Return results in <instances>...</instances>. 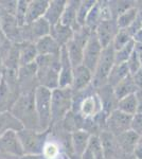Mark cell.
Masks as SVG:
<instances>
[{
	"label": "cell",
	"instance_id": "obj_1",
	"mask_svg": "<svg viewBox=\"0 0 142 159\" xmlns=\"http://www.w3.org/2000/svg\"><path fill=\"white\" fill-rule=\"evenodd\" d=\"M59 55L37 56L35 64L38 86H43L50 90H54L59 87Z\"/></svg>",
	"mask_w": 142,
	"mask_h": 159
},
{
	"label": "cell",
	"instance_id": "obj_2",
	"mask_svg": "<svg viewBox=\"0 0 142 159\" xmlns=\"http://www.w3.org/2000/svg\"><path fill=\"white\" fill-rule=\"evenodd\" d=\"M10 111L21 123L24 129L38 130V118L34 104V91L21 92Z\"/></svg>",
	"mask_w": 142,
	"mask_h": 159
},
{
	"label": "cell",
	"instance_id": "obj_3",
	"mask_svg": "<svg viewBox=\"0 0 142 159\" xmlns=\"http://www.w3.org/2000/svg\"><path fill=\"white\" fill-rule=\"evenodd\" d=\"M51 92L52 90L43 86H37L34 90V104L38 118V130L48 132L52 124L51 112Z\"/></svg>",
	"mask_w": 142,
	"mask_h": 159
},
{
	"label": "cell",
	"instance_id": "obj_4",
	"mask_svg": "<svg viewBox=\"0 0 142 159\" xmlns=\"http://www.w3.org/2000/svg\"><path fill=\"white\" fill-rule=\"evenodd\" d=\"M74 92L70 88H58L51 92V112L52 123L58 120H63L73 108Z\"/></svg>",
	"mask_w": 142,
	"mask_h": 159
},
{
	"label": "cell",
	"instance_id": "obj_5",
	"mask_svg": "<svg viewBox=\"0 0 142 159\" xmlns=\"http://www.w3.org/2000/svg\"><path fill=\"white\" fill-rule=\"evenodd\" d=\"M113 65H115V48L112 43V45L103 48L100 60L94 71L92 85L94 88L98 89L99 87L107 84L108 74L112 69Z\"/></svg>",
	"mask_w": 142,
	"mask_h": 159
},
{
	"label": "cell",
	"instance_id": "obj_6",
	"mask_svg": "<svg viewBox=\"0 0 142 159\" xmlns=\"http://www.w3.org/2000/svg\"><path fill=\"white\" fill-rule=\"evenodd\" d=\"M18 138L21 143L22 150L25 154H34V155H43V150L47 142V132L42 133L34 129H22L17 132Z\"/></svg>",
	"mask_w": 142,
	"mask_h": 159
},
{
	"label": "cell",
	"instance_id": "obj_7",
	"mask_svg": "<svg viewBox=\"0 0 142 159\" xmlns=\"http://www.w3.org/2000/svg\"><path fill=\"white\" fill-rule=\"evenodd\" d=\"M131 117L118 109L113 110L106 118V130L115 137L128 132L131 130Z\"/></svg>",
	"mask_w": 142,
	"mask_h": 159
},
{
	"label": "cell",
	"instance_id": "obj_8",
	"mask_svg": "<svg viewBox=\"0 0 142 159\" xmlns=\"http://www.w3.org/2000/svg\"><path fill=\"white\" fill-rule=\"evenodd\" d=\"M102 50L103 47L101 46L97 35L94 32L90 35L88 42L85 45L83 53V63H82V65L85 66L86 68H88L90 71H92V73H94V69L98 65V61L100 60Z\"/></svg>",
	"mask_w": 142,
	"mask_h": 159
},
{
	"label": "cell",
	"instance_id": "obj_9",
	"mask_svg": "<svg viewBox=\"0 0 142 159\" xmlns=\"http://www.w3.org/2000/svg\"><path fill=\"white\" fill-rule=\"evenodd\" d=\"M0 154L21 157L24 155L21 143L18 138L17 132L10 130L0 137Z\"/></svg>",
	"mask_w": 142,
	"mask_h": 159
},
{
	"label": "cell",
	"instance_id": "obj_10",
	"mask_svg": "<svg viewBox=\"0 0 142 159\" xmlns=\"http://www.w3.org/2000/svg\"><path fill=\"white\" fill-rule=\"evenodd\" d=\"M119 32V27L116 19H105L102 20L101 24L98 25L97 30L94 31L98 39L103 48L112 45L116 35Z\"/></svg>",
	"mask_w": 142,
	"mask_h": 159
},
{
	"label": "cell",
	"instance_id": "obj_11",
	"mask_svg": "<svg viewBox=\"0 0 142 159\" xmlns=\"http://www.w3.org/2000/svg\"><path fill=\"white\" fill-rule=\"evenodd\" d=\"M94 73L88 68L83 65H80L73 69V75H72V83L70 88L73 92H81L86 90L92 84Z\"/></svg>",
	"mask_w": 142,
	"mask_h": 159
},
{
	"label": "cell",
	"instance_id": "obj_12",
	"mask_svg": "<svg viewBox=\"0 0 142 159\" xmlns=\"http://www.w3.org/2000/svg\"><path fill=\"white\" fill-rule=\"evenodd\" d=\"M97 96L102 105V111L105 112L107 116L113 110L117 109L118 100L116 98L112 86L105 84V85L99 87L97 89Z\"/></svg>",
	"mask_w": 142,
	"mask_h": 159
},
{
	"label": "cell",
	"instance_id": "obj_13",
	"mask_svg": "<svg viewBox=\"0 0 142 159\" xmlns=\"http://www.w3.org/2000/svg\"><path fill=\"white\" fill-rule=\"evenodd\" d=\"M59 61H61V68H59V87L61 88H67L71 87L72 75H73V67H72L70 60L67 54L65 46L62 47L61 55H59Z\"/></svg>",
	"mask_w": 142,
	"mask_h": 159
},
{
	"label": "cell",
	"instance_id": "obj_14",
	"mask_svg": "<svg viewBox=\"0 0 142 159\" xmlns=\"http://www.w3.org/2000/svg\"><path fill=\"white\" fill-rule=\"evenodd\" d=\"M102 111V105L97 93L87 96L86 98L82 100L79 106V114L84 119H90L94 118L98 114Z\"/></svg>",
	"mask_w": 142,
	"mask_h": 159
},
{
	"label": "cell",
	"instance_id": "obj_15",
	"mask_svg": "<svg viewBox=\"0 0 142 159\" xmlns=\"http://www.w3.org/2000/svg\"><path fill=\"white\" fill-rule=\"evenodd\" d=\"M49 7L48 0H32L29 1L25 15V25H30L36 20L44 18Z\"/></svg>",
	"mask_w": 142,
	"mask_h": 159
},
{
	"label": "cell",
	"instance_id": "obj_16",
	"mask_svg": "<svg viewBox=\"0 0 142 159\" xmlns=\"http://www.w3.org/2000/svg\"><path fill=\"white\" fill-rule=\"evenodd\" d=\"M139 138L140 137L138 135H136L134 132H131V130H128L124 134L116 137L119 151L118 158L122 155H131V154H133Z\"/></svg>",
	"mask_w": 142,
	"mask_h": 159
},
{
	"label": "cell",
	"instance_id": "obj_17",
	"mask_svg": "<svg viewBox=\"0 0 142 159\" xmlns=\"http://www.w3.org/2000/svg\"><path fill=\"white\" fill-rule=\"evenodd\" d=\"M37 50L34 43L24 42L18 43V57H19V67L31 65L35 63L37 58Z\"/></svg>",
	"mask_w": 142,
	"mask_h": 159
},
{
	"label": "cell",
	"instance_id": "obj_18",
	"mask_svg": "<svg viewBox=\"0 0 142 159\" xmlns=\"http://www.w3.org/2000/svg\"><path fill=\"white\" fill-rule=\"evenodd\" d=\"M66 3V0H51V1H49V7L44 18L47 20L51 27H54V25L59 24Z\"/></svg>",
	"mask_w": 142,
	"mask_h": 159
},
{
	"label": "cell",
	"instance_id": "obj_19",
	"mask_svg": "<svg viewBox=\"0 0 142 159\" xmlns=\"http://www.w3.org/2000/svg\"><path fill=\"white\" fill-rule=\"evenodd\" d=\"M36 50H37L38 56L43 55H59L61 54L62 47L56 43V40L51 36H45L40 38L35 43Z\"/></svg>",
	"mask_w": 142,
	"mask_h": 159
},
{
	"label": "cell",
	"instance_id": "obj_20",
	"mask_svg": "<svg viewBox=\"0 0 142 159\" xmlns=\"http://www.w3.org/2000/svg\"><path fill=\"white\" fill-rule=\"evenodd\" d=\"M101 144H102L103 151H104L105 159H116L119 156L117 139L112 134L107 130L101 132L99 135Z\"/></svg>",
	"mask_w": 142,
	"mask_h": 159
},
{
	"label": "cell",
	"instance_id": "obj_21",
	"mask_svg": "<svg viewBox=\"0 0 142 159\" xmlns=\"http://www.w3.org/2000/svg\"><path fill=\"white\" fill-rule=\"evenodd\" d=\"M80 6V1H67L65 10H64L63 16L61 18V24L66 25V27L71 28L73 31L80 29L79 25L76 21L77 9Z\"/></svg>",
	"mask_w": 142,
	"mask_h": 159
},
{
	"label": "cell",
	"instance_id": "obj_22",
	"mask_svg": "<svg viewBox=\"0 0 142 159\" xmlns=\"http://www.w3.org/2000/svg\"><path fill=\"white\" fill-rule=\"evenodd\" d=\"M91 135L83 129H79L71 133V147L73 148V154L82 156L87 150Z\"/></svg>",
	"mask_w": 142,
	"mask_h": 159
},
{
	"label": "cell",
	"instance_id": "obj_23",
	"mask_svg": "<svg viewBox=\"0 0 142 159\" xmlns=\"http://www.w3.org/2000/svg\"><path fill=\"white\" fill-rule=\"evenodd\" d=\"M24 129L22 124L13 116L11 111H6L0 114V137L10 130L19 132Z\"/></svg>",
	"mask_w": 142,
	"mask_h": 159
},
{
	"label": "cell",
	"instance_id": "obj_24",
	"mask_svg": "<svg viewBox=\"0 0 142 159\" xmlns=\"http://www.w3.org/2000/svg\"><path fill=\"white\" fill-rule=\"evenodd\" d=\"M74 34V31L69 27L62 25L61 22L57 24L54 27H51V32L50 35L54 39L56 40V43H58L61 47H64L68 43L69 40L72 39Z\"/></svg>",
	"mask_w": 142,
	"mask_h": 159
},
{
	"label": "cell",
	"instance_id": "obj_25",
	"mask_svg": "<svg viewBox=\"0 0 142 159\" xmlns=\"http://www.w3.org/2000/svg\"><path fill=\"white\" fill-rule=\"evenodd\" d=\"M112 89H113L115 96L118 101L120 99L124 98V97L134 94L137 90H138V88H137L135 83H134L133 79H131V75H128L127 78L122 80L120 83H118L116 86H113Z\"/></svg>",
	"mask_w": 142,
	"mask_h": 159
},
{
	"label": "cell",
	"instance_id": "obj_26",
	"mask_svg": "<svg viewBox=\"0 0 142 159\" xmlns=\"http://www.w3.org/2000/svg\"><path fill=\"white\" fill-rule=\"evenodd\" d=\"M102 20H103L102 4H101V1H95L94 6L90 10L88 16H87L86 20H85L84 27L86 29H88L89 31H91V32H94Z\"/></svg>",
	"mask_w": 142,
	"mask_h": 159
},
{
	"label": "cell",
	"instance_id": "obj_27",
	"mask_svg": "<svg viewBox=\"0 0 142 159\" xmlns=\"http://www.w3.org/2000/svg\"><path fill=\"white\" fill-rule=\"evenodd\" d=\"M128 75H131L128 67L126 65V63L124 64H115L112 69L110 70L109 74H108L107 78V85L109 86H116L118 83H120L122 80H124L125 78H127Z\"/></svg>",
	"mask_w": 142,
	"mask_h": 159
},
{
	"label": "cell",
	"instance_id": "obj_28",
	"mask_svg": "<svg viewBox=\"0 0 142 159\" xmlns=\"http://www.w3.org/2000/svg\"><path fill=\"white\" fill-rule=\"evenodd\" d=\"M117 109L124 112L126 115H130V116L136 115L137 112H138V107H137L135 93L131 94V96H127V97H124V98L119 100Z\"/></svg>",
	"mask_w": 142,
	"mask_h": 159
},
{
	"label": "cell",
	"instance_id": "obj_29",
	"mask_svg": "<svg viewBox=\"0 0 142 159\" xmlns=\"http://www.w3.org/2000/svg\"><path fill=\"white\" fill-rule=\"evenodd\" d=\"M137 17H138V13H137V9L135 7V6L131 7V9H128L124 13H122L121 15H119L116 18L119 30L128 29L137 20Z\"/></svg>",
	"mask_w": 142,
	"mask_h": 159
},
{
	"label": "cell",
	"instance_id": "obj_30",
	"mask_svg": "<svg viewBox=\"0 0 142 159\" xmlns=\"http://www.w3.org/2000/svg\"><path fill=\"white\" fill-rule=\"evenodd\" d=\"M136 47V40H131L127 45L119 50H115V64H124L133 54Z\"/></svg>",
	"mask_w": 142,
	"mask_h": 159
},
{
	"label": "cell",
	"instance_id": "obj_31",
	"mask_svg": "<svg viewBox=\"0 0 142 159\" xmlns=\"http://www.w3.org/2000/svg\"><path fill=\"white\" fill-rule=\"evenodd\" d=\"M95 1L92 0H85V1H80V6L77 9V15H76V21L80 28L84 27L85 20H86L87 16H88L90 10L94 6Z\"/></svg>",
	"mask_w": 142,
	"mask_h": 159
},
{
	"label": "cell",
	"instance_id": "obj_32",
	"mask_svg": "<svg viewBox=\"0 0 142 159\" xmlns=\"http://www.w3.org/2000/svg\"><path fill=\"white\" fill-rule=\"evenodd\" d=\"M87 150L91 153V155L94 156V159H105L104 151H103L99 136H91L90 137Z\"/></svg>",
	"mask_w": 142,
	"mask_h": 159
},
{
	"label": "cell",
	"instance_id": "obj_33",
	"mask_svg": "<svg viewBox=\"0 0 142 159\" xmlns=\"http://www.w3.org/2000/svg\"><path fill=\"white\" fill-rule=\"evenodd\" d=\"M131 40H134V37L131 36V34L128 32L127 29L119 30V32L117 33V35H116L115 39L112 42V46L115 48V50H119L127 45L128 43H131Z\"/></svg>",
	"mask_w": 142,
	"mask_h": 159
},
{
	"label": "cell",
	"instance_id": "obj_34",
	"mask_svg": "<svg viewBox=\"0 0 142 159\" xmlns=\"http://www.w3.org/2000/svg\"><path fill=\"white\" fill-rule=\"evenodd\" d=\"M28 3H29V1H25V0H19V1H17L15 18H16L19 27L25 25V15H27Z\"/></svg>",
	"mask_w": 142,
	"mask_h": 159
},
{
	"label": "cell",
	"instance_id": "obj_35",
	"mask_svg": "<svg viewBox=\"0 0 142 159\" xmlns=\"http://www.w3.org/2000/svg\"><path fill=\"white\" fill-rule=\"evenodd\" d=\"M126 65H127V67H128L131 75L135 73L136 71H138L140 68H142L140 54H139V52L136 50V48H135V50H134L133 54L131 55V57L128 58V61H126Z\"/></svg>",
	"mask_w": 142,
	"mask_h": 159
},
{
	"label": "cell",
	"instance_id": "obj_36",
	"mask_svg": "<svg viewBox=\"0 0 142 159\" xmlns=\"http://www.w3.org/2000/svg\"><path fill=\"white\" fill-rule=\"evenodd\" d=\"M59 156V150L56 144L52 142H46L43 150L44 159H56Z\"/></svg>",
	"mask_w": 142,
	"mask_h": 159
},
{
	"label": "cell",
	"instance_id": "obj_37",
	"mask_svg": "<svg viewBox=\"0 0 142 159\" xmlns=\"http://www.w3.org/2000/svg\"><path fill=\"white\" fill-rule=\"evenodd\" d=\"M131 130L136 135H138L139 137H142V114L140 112H137L131 117Z\"/></svg>",
	"mask_w": 142,
	"mask_h": 159
},
{
	"label": "cell",
	"instance_id": "obj_38",
	"mask_svg": "<svg viewBox=\"0 0 142 159\" xmlns=\"http://www.w3.org/2000/svg\"><path fill=\"white\" fill-rule=\"evenodd\" d=\"M131 79H133L134 83L138 89H142V68L136 71L134 74H131Z\"/></svg>",
	"mask_w": 142,
	"mask_h": 159
},
{
	"label": "cell",
	"instance_id": "obj_39",
	"mask_svg": "<svg viewBox=\"0 0 142 159\" xmlns=\"http://www.w3.org/2000/svg\"><path fill=\"white\" fill-rule=\"evenodd\" d=\"M11 43H12L7 39V36L4 35V33L2 32V31H0V52H1L2 50L6 49L7 47H9Z\"/></svg>",
	"mask_w": 142,
	"mask_h": 159
},
{
	"label": "cell",
	"instance_id": "obj_40",
	"mask_svg": "<svg viewBox=\"0 0 142 159\" xmlns=\"http://www.w3.org/2000/svg\"><path fill=\"white\" fill-rule=\"evenodd\" d=\"M133 154L137 159H142V137L139 138Z\"/></svg>",
	"mask_w": 142,
	"mask_h": 159
},
{
	"label": "cell",
	"instance_id": "obj_41",
	"mask_svg": "<svg viewBox=\"0 0 142 159\" xmlns=\"http://www.w3.org/2000/svg\"><path fill=\"white\" fill-rule=\"evenodd\" d=\"M136 101H137V107H138V112L142 114V89H138L135 92Z\"/></svg>",
	"mask_w": 142,
	"mask_h": 159
},
{
	"label": "cell",
	"instance_id": "obj_42",
	"mask_svg": "<svg viewBox=\"0 0 142 159\" xmlns=\"http://www.w3.org/2000/svg\"><path fill=\"white\" fill-rule=\"evenodd\" d=\"M19 159H44L43 155H34V154H25Z\"/></svg>",
	"mask_w": 142,
	"mask_h": 159
},
{
	"label": "cell",
	"instance_id": "obj_43",
	"mask_svg": "<svg viewBox=\"0 0 142 159\" xmlns=\"http://www.w3.org/2000/svg\"><path fill=\"white\" fill-rule=\"evenodd\" d=\"M0 159H19V157H15V156L4 155V154H0Z\"/></svg>",
	"mask_w": 142,
	"mask_h": 159
},
{
	"label": "cell",
	"instance_id": "obj_44",
	"mask_svg": "<svg viewBox=\"0 0 142 159\" xmlns=\"http://www.w3.org/2000/svg\"><path fill=\"white\" fill-rule=\"evenodd\" d=\"M121 159H137L135 156H134V154H131V155H122L120 156Z\"/></svg>",
	"mask_w": 142,
	"mask_h": 159
},
{
	"label": "cell",
	"instance_id": "obj_45",
	"mask_svg": "<svg viewBox=\"0 0 142 159\" xmlns=\"http://www.w3.org/2000/svg\"><path fill=\"white\" fill-rule=\"evenodd\" d=\"M1 18H2V12L0 10V31H1Z\"/></svg>",
	"mask_w": 142,
	"mask_h": 159
},
{
	"label": "cell",
	"instance_id": "obj_46",
	"mask_svg": "<svg viewBox=\"0 0 142 159\" xmlns=\"http://www.w3.org/2000/svg\"><path fill=\"white\" fill-rule=\"evenodd\" d=\"M1 78H2V71L0 72V81H1Z\"/></svg>",
	"mask_w": 142,
	"mask_h": 159
}]
</instances>
